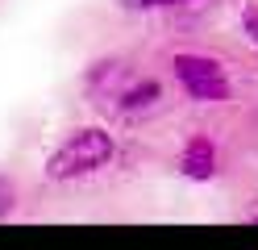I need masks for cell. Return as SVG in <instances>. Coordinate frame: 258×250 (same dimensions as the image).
I'll return each mask as SVG.
<instances>
[{"label": "cell", "instance_id": "6da1fadb", "mask_svg": "<svg viewBox=\"0 0 258 250\" xmlns=\"http://www.w3.org/2000/svg\"><path fill=\"white\" fill-rule=\"evenodd\" d=\"M117 159V142H112L108 129H71L67 138H62L50 159H46V179L54 183H71V179H84V175H96L104 171V167Z\"/></svg>", "mask_w": 258, "mask_h": 250}, {"label": "cell", "instance_id": "7a4b0ae2", "mask_svg": "<svg viewBox=\"0 0 258 250\" xmlns=\"http://www.w3.org/2000/svg\"><path fill=\"white\" fill-rule=\"evenodd\" d=\"M171 71L179 79V88L200 100V105H221V100L233 96V83L225 75V67L213 55H200V50H183V55L171 59Z\"/></svg>", "mask_w": 258, "mask_h": 250}, {"label": "cell", "instance_id": "3957f363", "mask_svg": "<svg viewBox=\"0 0 258 250\" xmlns=\"http://www.w3.org/2000/svg\"><path fill=\"white\" fill-rule=\"evenodd\" d=\"M112 109H117L121 117H142V113H150L163 105V83L158 79H142V75H129V83L108 100Z\"/></svg>", "mask_w": 258, "mask_h": 250}, {"label": "cell", "instance_id": "277c9868", "mask_svg": "<svg viewBox=\"0 0 258 250\" xmlns=\"http://www.w3.org/2000/svg\"><path fill=\"white\" fill-rule=\"evenodd\" d=\"M179 167H183V175L196 179V183L213 179V175H217V146H213V138H208V133H196V138L183 146Z\"/></svg>", "mask_w": 258, "mask_h": 250}, {"label": "cell", "instance_id": "5b68a950", "mask_svg": "<svg viewBox=\"0 0 258 250\" xmlns=\"http://www.w3.org/2000/svg\"><path fill=\"white\" fill-rule=\"evenodd\" d=\"M125 9H175V5H187V0H121Z\"/></svg>", "mask_w": 258, "mask_h": 250}, {"label": "cell", "instance_id": "8992f818", "mask_svg": "<svg viewBox=\"0 0 258 250\" xmlns=\"http://www.w3.org/2000/svg\"><path fill=\"white\" fill-rule=\"evenodd\" d=\"M13 205H17V192H13V183H9V179H0V217H9Z\"/></svg>", "mask_w": 258, "mask_h": 250}, {"label": "cell", "instance_id": "52a82bcc", "mask_svg": "<svg viewBox=\"0 0 258 250\" xmlns=\"http://www.w3.org/2000/svg\"><path fill=\"white\" fill-rule=\"evenodd\" d=\"M241 25H246L250 42H258V5H246V9H241Z\"/></svg>", "mask_w": 258, "mask_h": 250}, {"label": "cell", "instance_id": "ba28073f", "mask_svg": "<svg viewBox=\"0 0 258 250\" xmlns=\"http://www.w3.org/2000/svg\"><path fill=\"white\" fill-rule=\"evenodd\" d=\"M254 221H258V217H254Z\"/></svg>", "mask_w": 258, "mask_h": 250}]
</instances>
